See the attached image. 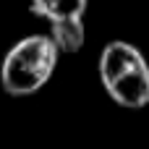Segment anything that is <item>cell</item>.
Masks as SVG:
<instances>
[{
  "label": "cell",
  "instance_id": "1",
  "mask_svg": "<svg viewBox=\"0 0 149 149\" xmlns=\"http://www.w3.org/2000/svg\"><path fill=\"white\" fill-rule=\"evenodd\" d=\"M100 81L107 97L128 110L149 105V63L139 47L123 39H113L100 55Z\"/></svg>",
  "mask_w": 149,
  "mask_h": 149
},
{
  "label": "cell",
  "instance_id": "2",
  "mask_svg": "<svg viewBox=\"0 0 149 149\" xmlns=\"http://www.w3.org/2000/svg\"><path fill=\"white\" fill-rule=\"evenodd\" d=\"M58 47L47 34H29L18 39L0 63V84L10 97H29L39 92L58 68Z\"/></svg>",
  "mask_w": 149,
  "mask_h": 149
},
{
  "label": "cell",
  "instance_id": "3",
  "mask_svg": "<svg viewBox=\"0 0 149 149\" xmlns=\"http://www.w3.org/2000/svg\"><path fill=\"white\" fill-rule=\"evenodd\" d=\"M52 45L58 47V52L73 55L84 47L86 39V29H84V18H65V21H55L50 24V34Z\"/></svg>",
  "mask_w": 149,
  "mask_h": 149
},
{
  "label": "cell",
  "instance_id": "4",
  "mask_svg": "<svg viewBox=\"0 0 149 149\" xmlns=\"http://www.w3.org/2000/svg\"><path fill=\"white\" fill-rule=\"evenodd\" d=\"M31 3V13L55 24V21H65V18H84L89 0H29Z\"/></svg>",
  "mask_w": 149,
  "mask_h": 149
}]
</instances>
